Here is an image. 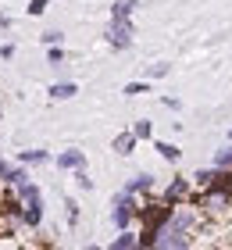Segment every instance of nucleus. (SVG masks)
Returning <instances> with one entry per match:
<instances>
[{
  "mask_svg": "<svg viewBox=\"0 0 232 250\" xmlns=\"http://www.w3.org/2000/svg\"><path fill=\"white\" fill-rule=\"evenodd\" d=\"M136 211H139V197H136V193L118 189L111 197V225H114V229H129V225L136 222Z\"/></svg>",
  "mask_w": 232,
  "mask_h": 250,
  "instance_id": "obj_1",
  "label": "nucleus"
},
{
  "mask_svg": "<svg viewBox=\"0 0 232 250\" xmlns=\"http://www.w3.org/2000/svg\"><path fill=\"white\" fill-rule=\"evenodd\" d=\"M136 40V25L132 18H111L107 29H104V43H107L111 50H129Z\"/></svg>",
  "mask_w": 232,
  "mask_h": 250,
  "instance_id": "obj_2",
  "label": "nucleus"
},
{
  "mask_svg": "<svg viewBox=\"0 0 232 250\" xmlns=\"http://www.w3.org/2000/svg\"><path fill=\"white\" fill-rule=\"evenodd\" d=\"M193 189H196V186H193L190 175H175L165 189H161V200H165V204H186V200L193 197Z\"/></svg>",
  "mask_w": 232,
  "mask_h": 250,
  "instance_id": "obj_3",
  "label": "nucleus"
},
{
  "mask_svg": "<svg viewBox=\"0 0 232 250\" xmlns=\"http://www.w3.org/2000/svg\"><path fill=\"white\" fill-rule=\"evenodd\" d=\"M21 225L36 232L43 225V197H32V200H21Z\"/></svg>",
  "mask_w": 232,
  "mask_h": 250,
  "instance_id": "obj_4",
  "label": "nucleus"
},
{
  "mask_svg": "<svg viewBox=\"0 0 232 250\" xmlns=\"http://www.w3.org/2000/svg\"><path fill=\"white\" fill-rule=\"evenodd\" d=\"M54 165L61 168V172H75V168H86V154L79 150V146H68V150L54 154Z\"/></svg>",
  "mask_w": 232,
  "mask_h": 250,
  "instance_id": "obj_5",
  "label": "nucleus"
},
{
  "mask_svg": "<svg viewBox=\"0 0 232 250\" xmlns=\"http://www.w3.org/2000/svg\"><path fill=\"white\" fill-rule=\"evenodd\" d=\"M29 179H32V175H29V165L18 161V165H7L4 172H0V186H11V189H15V186H21V183H29Z\"/></svg>",
  "mask_w": 232,
  "mask_h": 250,
  "instance_id": "obj_6",
  "label": "nucleus"
},
{
  "mask_svg": "<svg viewBox=\"0 0 232 250\" xmlns=\"http://www.w3.org/2000/svg\"><path fill=\"white\" fill-rule=\"evenodd\" d=\"M154 186H157L154 175H150V172H139V175H132L122 189H125V193H136V197H147V193H154Z\"/></svg>",
  "mask_w": 232,
  "mask_h": 250,
  "instance_id": "obj_7",
  "label": "nucleus"
},
{
  "mask_svg": "<svg viewBox=\"0 0 232 250\" xmlns=\"http://www.w3.org/2000/svg\"><path fill=\"white\" fill-rule=\"evenodd\" d=\"M136 146H139V140H136V132H132V129H125V132H118V136L111 140V150L118 154V157H129Z\"/></svg>",
  "mask_w": 232,
  "mask_h": 250,
  "instance_id": "obj_8",
  "label": "nucleus"
},
{
  "mask_svg": "<svg viewBox=\"0 0 232 250\" xmlns=\"http://www.w3.org/2000/svg\"><path fill=\"white\" fill-rule=\"evenodd\" d=\"M18 161H21V165H29V168H32V165H50V161H54V154H50V150H43V146H29V150H18Z\"/></svg>",
  "mask_w": 232,
  "mask_h": 250,
  "instance_id": "obj_9",
  "label": "nucleus"
},
{
  "mask_svg": "<svg viewBox=\"0 0 232 250\" xmlns=\"http://www.w3.org/2000/svg\"><path fill=\"white\" fill-rule=\"evenodd\" d=\"M190 179H193V186H196V189H211V186H218V168H214V165L196 168Z\"/></svg>",
  "mask_w": 232,
  "mask_h": 250,
  "instance_id": "obj_10",
  "label": "nucleus"
},
{
  "mask_svg": "<svg viewBox=\"0 0 232 250\" xmlns=\"http://www.w3.org/2000/svg\"><path fill=\"white\" fill-rule=\"evenodd\" d=\"M136 247H139V232H132V225L118 229V236L111 240V250H136Z\"/></svg>",
  "mask_w": 232,
  "mask_h": 250,
  "instance_id": "obj_11",
  "label": "nucleus"
},
{
  "mask_svg": "<svg viewBox=\"0 0 232 250\" xmlns=\"http://www.w3.org/2000/svg\"><path fill=\"white\" fill-rule=\"evenodd\" d=\"M75 93H79V86H75V83H68V79H64V83L46 86V97H50V100H72Z\"/></svg>",
  "mask_w": 232,
  "mask_h": 250,
  "instance_id": "obj_12",
  "label": "nucleus"
},
{
  "mask_svg": "<svg viewBox=\"0 0 232 250\" xmlns=\"http://www.w3.org/2000/svg\"><path fill=\"white\" fill-rule=\"evenodd\" d=\"M154 150L165 157V161H171V165H179V157H182V150L175 143H168V140H154Z\"/></svg>",
  "mask_w": 232,
  "mask_h": 250,
  "instance_id": "obj_13",
  "label": "nucleus"
},
{
  "mask_svg": "<svg viewBox=\"0 0 232 250\" xmlns=\"http://www.w3.org/2000/svg\"><path fill=\"white\" fill-rule=\"evenodd\" d=\"M139 7V0H114L111 4V18H132Z\"/></svg>",
  "mask_w": 232,
  "mask_h": 250,
  "instance_id": "obj_14",
  "label": "nucleus"
},
{
  "mask_svg": "<svg viewBox=\"0 0 232 250\" xmlns=\"http://www.w3.org/2000/svg\"><path fill=\"white\" fill-rule=\"evenodd\" d=\"M132 132H136L139 143H143V140H154V122H150V118H139V122H132Z\"/></svg>",
  "mask_w": 232,
  "mask_h": 250,
  "instance_id": "obj_15",
  "label": "nucleus"
},
{
  "mask_svg": "<svg viewBox=\"0 0 232 250\" xmlns=\"http://www.w3.org/2000/svg\"><path fill=\"white\" fill-rule=\"evenodd\" d=\"M214 168H232V143H225V146H218L214 150V161H211Z\"/></svg>",
  "mask_w": 232,
  "mask_h": 250,
  "instance_id": "obj_16",
  "label": "nucleus"
},
{
  "mask_svg": "<svg viewBox=\"0 0 232 250\" xmlns=\"http://www.w3.org/2000/svg\"><path fill=\"white\" fill-rule=\"evenodd\" d=\"M64 58H68V54H64V47H61V43H54V47H46V64L61 68V64H64Z\"/></svg>",
  "mask_w": 232,
  "mask_h": 250,
  "instance_id": "obj_17",
  "label": "nucleus"
},
{
  "mask_svg": "<svg viewBox=\"0 0 232 250\" xmlns=\"http://www.w3.org/2000/svg\"><path fill=\"white\" fill-rule=\"evenodd\" d=\"M122 93H125V97H139V93H150V83H147V79H136V83H125V86H122Z\"/></svg>",
  "mask_w": 232,
  "mask_h": 250,
  "instance_id": "obj_18",
  "label": "nucleus"
},
{
  "mask_svg": "<svg viewBox=\"0 0 232 250\" xmlns=\"http://www.w3.org/2000/svg\"><path fill=\"white\" fill-rule=\"evenodd\" d=\"M64 214H68V229H75V225H79V200L75 197L64 200Z\"/></svg>",
  "mask_w": 232,
  "mask_h": 250,
  "instance_id": "obj_19",
  "label": "nucleus"
},
{
  "mask_svg": "<svg viewBox=\"0 0 232 250\" xmlns=\"http://www.w3.org/2000/svg\"><path fill=\"white\" fill-rule=\"evenodd\" d=\"M40 43H43V47H54V43H64V32H61V29H46L43 36H40Z\"/></svg>",
  "mask_w": 232,
  "mask_h": 250,
  "instance_id": "obj_20",
  "label": "nucleus"
},
{
  "mask_svg": "<svg viewBox=\"0 0 232 250\" xmlns=\"http://www.w3.org/2000/svg\"><path fill=\"white\" fill-rule=\"evenodd\" d=\"M168 72H171V64H168V61H157V64L147 68V79H165Z\"/></svg>",
  "mask_w": 232,
  "mask_h": 250,
  "instance_id": "obj_21",
  "label": "nucleus"
},
{
  "mask_svg": "<svg viewBox=\"0 0 232 250\" xmlns=\"http://www.w3.org/2000/svg\"><path fill=\"white\" fill-rule=\"evenodd\" d=\"M72 175H75V186H79V189H93V179H89L86 168H75Z\"/></svg>",
  "mask_w": 232,
  "mask_h": 250,
  "instance_id": "obj_22",
  "label": "nucleus"
},
{
  "mask_svg": "<svg viewBox=\"0 0 232 250\" xmlns=\"http://www.w3.org/2000/svg\"><path fill=\"white\" fill-rule=\"evenodd\" d=\"M46 11V0H29V7H25V15H32V18H40Z\"/></svg>",
  "mask_w": 232,
  "mask_h": 250,
  "instance_id": "obj_23",
  "label": "nucleus"
},
{
  "mask_svg": "<svg viewBox=\"0 0 232 250\" xmlns=\"http://www.w3.org/2000/svg\"><path fill=\"white\" fill-rule=\"evenodd\" d=\"M0 61H15V43H0Z\"/></svg>",
  "mask_w": 232,
  "mask_h": 250,
  "instance_id": "obj_24",
  "label": "nucleus"
},
{
  "mask_svg": "<svg viewBox=\"0 0 232 250\" xmlns=\"http://www.w3.org/2000/svg\"><path fill=\"white\" fill-rule=\"evenodd\" d=\"M161 104H165L168 111H182V100L179 97H161Z\"/></svg>",
  "mask_w": 232,
  "mask_h": 250,
  "instance_id": "obj_25",
  "label": "nucleus"
},
{
  "mask_svg": "<svg viewBox=\"0 0 232 250\" xmlns=\"http://www.w3.org/2000/svg\"><path fill=\"white\" fill-rule=\"evenodd\" d=\"M0 29H4V32H7V29H11V18H7V15H4V11H0Z\"/></svg>",
  "mask_w": 232,
  "mask_h": 250,
  "instance_id": "obj_26",
  "label": "nucleus"
},
{
  "mask_svg": "<svg viewBox=\"0 0 232 250\" xmlns=\"http://www.w3.org/2000/svg\"><path fill=\"white\" fill-rule=\"evenodd\" d=\"M4 168H7V157H4V154H0V172H4Z\"/></svg>",
  "mask_w": 232,
  "mask_h": 250,
  "instance_id": "obj_27",
  "label": "nucleus"
},
{
  "mask_svg": "<svg viewBox=\"0 0 232 250\" xmlns=\"http://www.w3.org/2000/svg\"><path fill=\"white\" fill-rule=\"evenodd\" d=\"M0 118H4V104H0Z\"/></svg>",
  "mask_w": 232,
  "mask_h": 250,
  "instance_id": "obj_28",
  "label": "nucleus"
},
{
  "mask_svg": "<svg viewBox=\"0 0 232 250\" xmlns=\"http://www.w3.org/2000/svg\"><path fill=\"white\" fill-rule=\"evenodd\" d=\"M229 140H232V129H229Z\"/></svg>",
  "mask_w": 232,
  "mask_h": 250,
  "instance_id": "obj_29",
  "label": "nucleus"
},
{
  "mask_svg": "<svg viewBox=\"0 0 232 250\" xmlns=\"http://www.w3.org/2000/svg\"><path fill=\"white\" fill-rule=\"evenodd\" d=\"M0 189H4V186H0Z\"/></svg>",
  "mask_w": 232,
  "mask_h": 250,
  "instance_id": "obj_30",
  "label": "nucleus"
}]
</instances>
